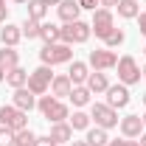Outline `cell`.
Instances as JSON below:
<instances>
[{
  "label": "cell",
  "instance_id": "obj_1",
  "mask_svg": "<svg viewBox=\"0 0 146 146\" xmlns=\"http://www.w3.org/2000/svg\"><path fill=\"white\" fill-rule=\"evenodd\" d=\"M36 110H39V112H42L51 124H59V121L70 118L68 104H65L62 98H54V96H39V98H36Z\"/></svg>",
  "mask_w": 146,
  "mask_h": 146
},
{
  "label": "cell",
  "instance_id": "obj_2",
  "mask_svg": "<svg viewBox=\"0 0 146 146\" xmlns=\"http://www.w3.org/2000/svg\"><path fill=\"white\" fill-rule=\"evenodd\" d=\"M39 59H42V65H48V68H54V65H65V62H73V45H65V42L42 45Z\"/></svg>",
  "mask_w": 146,
  "mask_h": 146
},
{
  "label": "cell",
  "instance_id": "obj_3",
  "mask_svg": "<svg viewBox=\"0 0 146 146\" xmlns=\"http://www.w3.org/2000/svg\"><path fill=\"white\" fill-rule=\"evenodd\" d=\"M28 127V112L17 110L14 104H3L0 107V129H11V132H20V129Z\"/></svg>",
  "mask_w": 146,
  "mask_h": 146
},
{
  "label": "cell",
  "instance_id": "obj_4",
  "mask_svg": "<svg viewBox=\"0 0 146 146\" xmlns=\"http://www.w3.org/2000/svg\"><path fill=\"white\" fill-rule=\"evenodd\" d=\"M90 34H93L90 23H82V20L62 25V42H65V45H84V42L90 39Z\"/></svg>",
  "mask_w": 146,
  "mask_h": 146
},
{
  "label": "cell",
  "instance_id": "obj_5",
  "mask_svg": "<svg viewBox=\"0 0 146 146\" xmlns=\"http://www.w3.org/2000/svg\"><path fill=\"white\" fill-rule=\"evenodd\" d=\"M51 82H54V73H51V68L48 65H39L36 70L28 73V90L34 93V96H45V93L51 90Z\"/></svg>",
  "mask_w": 146,
  "mask_h": 146
},
{
  "label": "cell",
  "instance_id": "obj_6",
  "mask_svg": "<svg viewBox=\"0 0 146 146\" xmlns=\"http://www.w3.org/2000/svg\"><path fill=\"white\" fill-rule=\"evenodd\" d=\"M90 121H96V127H101V129H112V127H118V110H112L110 104H93L90 107Z\"/></svg>",
  "mask_w": 146,
  "mask_h": 146
},
{
  "label": "cell",
  "instance_id": "obj_7",
  "mask_svg": "<svg viewBox=\"0 0 146 146\" xmlns=\"http://www.w3.org/2000/svg\"><path fill=\"white\" fill-rule=\"evenodd\" d=\"M115 28V17H112V9H96L93 11V20H90V31L98 39H104Z\"/></svg>",
  "mask_w": 146,
  "mask_h": 146
},
{
  "label": "cell",
  "instance_id": "obj_8",
  "mask_svg": "<svg viewBox=\"0 0 146 146\" xmlns=\"http://www.w3.org/2000/svg\"><path fill=\"white\" fill-rule=\"evenodd\" d=\"M118 82L121 84H138L141 82V68H138V62H135V56H121L118 59Z\"/></svg>",
  "mask_w": 146,
  "mask_h": 146
},
{
  "label": "cell",
  "instance_id": "obj_9",
  "mask_svg": "<svg viewBox=\"0 0 146 146\" xmlns=\"http://www.w3.org/2000/svg\"><path fill=\"white\" fill-rule=\"evenodd\" d=\"M87 65H90L93 70H110V68L118 65V54L110 51V48H96V51H90V56H87Z\"/></svg>",
  "mask_w": 146,
  "mask_h": 146
},
{
  "label": "cell",
  "instance_id": "obj_10",
  "mask_svg": "<svg viewBox=\"0 0 146 146\" xmlns=\"http://www.w3.org/2000/svg\"><path fill=\"white\" fill-rule=\"evenodd\" d=\"M107 104L112 110H124L129 104V87L127 84H110L107 87Z\"/></svg>",
  "mask_w": 146,
  "mask_h": 146
},
{
  "label": "cell",
  "instance_id": "obj_11",
  "mask_svg": "<svg viewBox=\"0 0 146 146\" xmlns=\"http://www.w3.org/2000/svg\"><path fill=\"white\" fill-rule=\"evenodd\" d=\"M11 104L17 110H23V112H31V110L36 107V96L28 90V87H17L14 96H11Z\"/></svg>",
  "mask_w": 146,
  "mask_h": 146
},
{
  "label": "cell",
  "instance_id": "obj_12",
  "mask_svg": "<svg viewBox=\"0 0 146 146\" xmlns=\"http://www.w3.org/2000/svg\"><path fill=\"white\" fill-rule=\"evenodd\" d=\"M121 132H124V138H141V132H143V121H141V115H124L121 121Z\"/></svg>",
  "mask_w": 146,
  "mask_h": 146
},
{
  "label": "cell",
  "instance_id": "obj_13",
  "mask_svg": "<svg viewBox=\"0 0 146 146\" xmlns=\"http://www.w3.org/2000/svg\"><path fill=\"white\" fill-rule=\"evenodd\" d=\"M56 11H59V20L62 23H76L79 14H82V6H79V0H62L56 6Z\"/></svg>",
  "mask_w": 146,
  "mask_h": 146
},
{
  "label": "cell",
  "instance_id": "obj_14",
  "mask_svg": "<svg viewBox=\"0 0 146 146\" xmlns=\"http://www.w3.org/2000/svg\"><path fill=\"white\" fill-rule=\"evenodd\" d=\"M20 39H23V28H20V25H11V23H3V28H0V42H3L6 48H17Z\"/></svg>",
  "mask_w": 146,
  "mask_h": 146
},
{
  "label": "cell",
  "instance_id": "obj_15",
  "mask_svg": "<svg viewBox=\"0 0 146 146\" xmlns=\"http://www.w3.org/2000/svg\"><path fill=\"white\" fill-rule=\"evenodd\" d=\"M70 90H73V82L68 79V73L54 76V82H51V96L54 98H65V96H70Z\"/></svg>",
  "mask_w": 146,
  "mask_h": 146
},
{
  "label": "cell",
  "instance_id": "obj_16",
  "mask_svg": "<svg viewBox=\"0 0 146 146\" xmlns=\"http://www.w3.org/2000/svg\"><path fill=\"white\" fill-rule=\"evenodd\" d=\"M87 76H90V65H87V62H76V59H73V62H70V70H68V79L73 82V87H76V84H84V82H87Z\"/></svg>",
  "mask_w": 146,
  "mask_h": 146
},
{
  "label": "cell",
  "instance_id": "obj_17",
  "mask_svg": "<svg viewBox=\"0 0 146 146\" xmlns=\"http://www.w3.org/2000/svg\"><path fill=\"white\" fill-rule=\"evenodd\" d=\"M84 84H87V90H90V93H96V96H98V93H107L110 79H107V73H104V70H96V73H90V76H87V82H84Z\"/></svg>",
  "mask_w": 146,
  "mask_h": 146
},
{
  "label": "cell",
  "instance_id": "obj_18",
  "mask_svg": "<svg viewBox=\"0 0 146 146\" xmlns=\"http://www.w3.org/2000/svg\"><path fill=\"white\" fill-rule=\"evenodd\" d=\"M48 135H51L54 143H70V141H73V127H70V124H65V121H59V124L51 127Z\"/></svg>",
  "mask_w": 146,
  "mask_h": 146
},
{
  "label": "cell",
  "instance_id": "obj_19",
  "mask_svg": "<svg viewBox=\"0 0 146 146\" xmlns=\"http://www.w3.org/2000/svg\"><path fill=\"white\" fill-rule=\"evenodd\" d=\"M6 84L11 87V90H17V87H25L28 84V70H23V68H11V70L6 73Z\"/></svg>",
  "mask_w": 146,
  "mask_h": 146
},
{
  "label": "cell",
  "instance_id": "obj_20",
  "mask_svg": "<svg viewBox=\"0 0 146 146\" xmlns=\"http://www.w3.org/2000/svg\"><path fill=\"white\" fill-rule=\"evenodd\" d=\"M90 96H93V93L87 90V84H76V87L70 90V96H68V98H70V104H73L76 110H82L84 104H90Z\"/></svg>",
  "mask_w": 146,
  "mask_h": 146
},
{
  "label": "cell",
  "instance_id": "obj_21",
  "mask_svg": "<svg viewBox=\"0 0 146 146\" xmlns=\"http://www.w3.org/2000/svg\"><path fill=\"white\" fill-rule=\"evenodd\" d=\"M115 9H118V17H124V20H135L138 14H141V6H138V0H121Z\"/></svg>",
  "mask_w": 146,
  "mask_h": 146
},
{
  "label": "cell",
  "instance_id": "obj_22",
  "mask_svg": "<svg viewBox=\"0 0 146 146\" xmlns=\"http://www.w3.org/2000/svg\"><path fill=\"white\" fill-rule=\"evenodd\" d=\"M17 65H20V54L14 48H6V45H3V51H0V68L9 73L11 68H17Z\"/></svg>",
  "mask_w": 146,
  "mask_h": 146
},
{
  "label": "cell",
  "instance_id": "obj_23",
  "mask_svg": "<svg viewBox=\"0 0 146 146\" xmlns=\"http://www.w3.org/2000/svg\"><path fill=\"white\" fill-rule=\"evenodd\" d=\"M39 36L45 39V45H51V42H62V28H59V25H54V23H42Z\"/></svg>",
  "mask_w": 146,
  "mask_h": 146
},
{
  "label": "cell",
  "instance_id": "obj_24",
  "mask_svg": "<svg viewBox=\"0 0 146 146\" xmlns=\"http://www.w3.org/2000/svg\"><path fill=\"white\" fill-rule=\"evenodd\" d=\"M90 146H107L110 143V135H107V129H101V127H93L87 129V138H84Z\"/></svg>",
  "mask_w": 146,
  "mask_h": 146
},
{
  "label": "cell",
  "instance_id": "obj_25",
  "mask_svg": "<svg viewBox=\"0 0 146 146\" xmlns=\"http://www.w3.org/2000/svg\"><path fill=\"white\" fill-rule=\"evenodd\" d=\"M45 14H48V6L42 3V0H28V17L31 20H45Z\"/></svg>",
  "mask_w": 146,
  "mask_h": 146
},
{
  "label": "cell",
  "instance_id": "obj_26",
  "mask_svg": "<svg viewBox=\"0 0 146 146\" xmlns=\"http://www.w3.org/2000/svg\"><path fill=\"white\" fill-rule=\"evenodd\" d=\"M20 28H23V36H28V39H36V36H39V31H42V23H39V20L25 17V23H23Z\"/></svg>",
  "mask_w": 146,
  "mask_h": 146
},
{
  "label": "cell",
  "instance_id": "obj_27",
  "mask_svg": "<svg viewBox=\"0 0 146 146\" xmlns=\"http://www.w3.org/2000/svg\"><path fill=\"white\" fill-rule=\"evenodd\" d=\"M68 124L73 127V132H76V129H87V127H90V115L82 112V110H76L70 118H68Z\"/></svg>",
  "mask_w": 146,
  "mask_h": 146
},
{
  "label": "cell",
  "instance_id": "obj_28",
  "mask_svg": "<svg viewBox=\"0 0 146 146\" xmlns=\"http://www.w3.org/2000/svg\"><path fill=\"white\" fill-rule=\"evenodd\" d=\"M36 143V135L31 132V129H20V132H14V146H34Z\"/></svg>",
  "mask_w": 146,
  "mask_h": 146
},
{
  "label": "cell",
  "instance_id": "obj_29",
  "mask_svg": "<svg viewBox=\"0 0 146 146\" xmlns=\"http://www.w3.org/2000/svg\"><path fill=\"white\" fill-rule=\"evenodd\" d=\"M124 39H127V36H124V31H121V28H112V31L104 36V48H110V51H112V48H118Z\"/></svg>",
  "mask_w": 146,
  "mask_h": 146
},
{
  "label": "cell",
  "instance_id": "obj_30",
  "mask_svg": "<svg viewBox=\"0 0 146 146\" xmlns=\"http://www.w3.org/2000/svg\"><path fill=\"white\" fill-rule=\"evenodd\" d=\"M0 146H14V132L11 129H0Z\"/></svg>",
  "mask_w": 146,
  "mask_h": 146
},
{
  "label": "cell",
  "instance_id": "obj_31",
  "mask_svg": "<svg viewBox=\"0 0 146 146\" xmlns=\"http://www.w3.org/2000/svg\"><path fill=\"white\" fill-rule=\"evenodd\" d=\"M34 146H56V143L51 141V135H36V143Z\"/></svg>",
  "mask_w": 146,
  "mask_h": 146
},
{
  "label": "cell",
  "instance_id": "obj_32",
  "mask_svg": "<svg viewBox=\"0 0 146 146\" xmlns=\"http://www.w3.org/2000/svg\"><path fill=\"white\" fill-rule=\"evenodd\" d=\"M135 20H138V31H141V34L146 36V11H141V14H138Z\"/></svg>",
  "mask_w": 146,
  "mask_h": 146
},
{
  "label": "cell",
  "instance_id": "obj_33",
  "mask_svg": "<svg viewBox=\"0 0 146 146\" xmlns=\"http://www.w3.org/2000/svg\"><path fill=\"white\" fill-rule=\"evenodd\" d=\"M79 6H82V9H90V11H96L98 0H79Z\"/></svg>",
  "mask_w": 146,
  "mask_h": 146
},
{
  "label": "cell",
  "instance_id": "obj_34",
  "mask_svg": "<svg viewBox=\"0 0 146 146\" xmlns=\"http://www.w3.org/2000/svg\"><path fill=\"white\" fill-rule=\"evenodd\" d=\"M118 3H121V0H98V6H101V9H115Z\"/></svg>",
  "mask_w": 146,
  "mask_h": 146
},
{
  "label": "cell",
  "instance_id": "obj_35",
  "mask_svg": "<svg viewBox=\"0 0 146 146\" xmlns=\"http://www.w3.org/2000/svg\"><path fill=\"white\" fill-rule=\"evenodd\" d=\"M9 17V9H6V0H0V23H6Z\"/></svg>",
  "mask_w": 146,
  "mask_h": 146
},
{
  "label": "cell",
  "instance_id": "obj_36",
  "mask_svg": "<svg viewBox=\"0 0 146 146\" xmlns=\"http://www.w3.org/2000/svg\"><path fill=\"white\" fill-rule=\"evenodd\" d=\"M124 143H127V141H118V138H115V141H110L107 146H124Z\"/></svg>",
  "mask_w": 146,
  "mask_h": 146
},
{
  "label": "cell",
  "instance_id": "obj_37",
  "mask_svg": "<svg viewBox=\"0 0 146 146\" xmlns=\"http://www.w3.org/2000/svg\"><path fill=\"white\" fill-rule=\"evenodd\" d=\"M70 146H90L87 141H70Z\"/></svg>",
  "mask_w": 146,
  "mask_h": 146
},
{
  "label": "cell",
  "instance_id": "obj_38",
  "mask_svg": "<svg viewBox=\"0 0 146 146\" xmlns=\"http://www.w3.org/2000/svg\"><path fill=\"white\" fill-rule=\"evenodd\" d=\"M42 3H45V6H59L62 0H42Z\"/></svg>",
  "mask_w": 146,
  "mask_h": 146
},
{
  "label": "cell",
  "instance_id": "obj_39",
  "mask_svg": "<svg viewBox=\"0 0 146 146\" xmlns=\"http://www.w3.org/2000/svg\"><path fill=\"white\" fill-rule=\"evenodd\" d=\"M141 146H146V132H141V141H138Z\"/></svg>",
  "mask_w": 146,
  "mask_h": 146
},
{
  "label": "cell",
  "instance_id": "obj_40",
  "mask_svg": "<svg viewBox=\"0 0 146 146\" xmlns=\"http://www.w3.org/2000/svg\"><path fill=\"white\" fill-rule=\"evenodd\" d=\"M124 146H141V143H138V141H127Z\"/></svg>",
  "mask_w": 146,
  "mask_h": 146
},
{
  "label": "cell",
  "instance_id": "obj_41",
  "mask_svg": "<svg viewBox=\"0 0 146 146\" xmlns=\"http://www.w3.org/2000/svg\"><path fill=\"white\" fill-rule=\"evenodd\" d=\"M0 82H6V70L3 68H0Z\"/></svg>",
  "mask_w": 146,
  "mask_h": 146
},
{
  "label": "cell",
  "instance_id": "obj_42",
  "mask_svg": "<svg viewBox=\"0 0 146 146\" xmlns=\"http://www.w3.org/2000/svg\"><path fill=\"white\" fill-rule=\"evenodd\" d=\"M141 76H143V79H146V65H143V68H141Z\"/></svg>",
  "mask_w": 146,
  "mask_h": 146
},
{
  "label": "cell",
  "instance_id": "obj_43",
  "mask_svg": "<svg viewBox=\"0 0 146 146\" xmlns=\"http://www.w3.org/2000/svg\"><path fill=\"white\" fill-rule=\"evenodd\" d=\"M141 121H143V129H146V112H143V115H141Z\"/></svg>",
  "mask_w": 146,
  "mask_h": 146
},
{
  "label": "cell",
  "instance_id": "obj_44",
  "mask_svg": "<svg viewBox=\"0 0 146 146\" xmlns=\"http://www.w3.org/2000/svg\"><path fill=\"white\" fill-rule=\"evenodd\" d=\"M11 3H28V0H11Z\"/></svg>",
  "mask_w": 146,
  "mask_h": 146
},
{
  "label": "cell",
  "instance_id": "obj_45",
  "mask_svg": "<svg viewBox=\"0 0 146 146\" xmlns=\"http://www.w3.org/2000/svg\"><path fill=\"white\" fill-rule=\"evenodd\" d=\"M143 104H146V93H143Z\"/></svg>",
  "mask_w": 146,
  "mask_h": 146
},
{
  "label": "cell",
  "instance_id": "obj_46",
  "mask_svg": "<svg viewBox=\"0 0 146 146\" xmlns=\"http://www.w3.org/2000/svg\"><path fill=\"white\" fill-rule=\"evenodd\" d=\"M143 54H146V48H143Z\"/></svg>",
  "mask_w": 146,
  "mask_h": 146
}]
</instances>
